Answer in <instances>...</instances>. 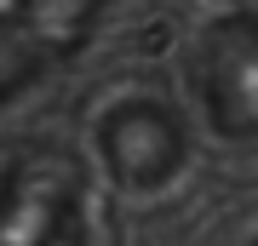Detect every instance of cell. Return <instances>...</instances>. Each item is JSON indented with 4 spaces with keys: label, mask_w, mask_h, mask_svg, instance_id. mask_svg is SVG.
Masks as SVG:
<instances>
[{
    "label": "cell",
    "mask_w": 258,
    "mask_h": 246,
    "mask_svg": "<svg viewBox=\"0 0 258 246\" xmlns=\"http://www.w3.org/2000/svg\"><path fill=\"white\" fill-rule=\"evenodd\" d=\"M212 98L224 126H258V29H235L212 57Z\"/></svg>",
    "instance_id": "6da1fadb"
}]
</instances>
